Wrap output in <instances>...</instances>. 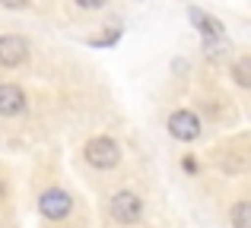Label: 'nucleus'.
<instances>
[{"label": "nucleus", "mask_w": 251, "mask_h": 228, "mask_svg": "<svg viewBox=\"0 0 251 228\" xmlns=\"http://www.w3.org/2000/svg\"><path fill=\"white\" fill-rule=\"evenodd\" d=\"M86 162H89L92 168H115L118 162H121V149H118L115 140H108V136H96V140L86 143Z\"/></svg>", "instance_id": "nucleus-1"}, {"label": "nucleus", "mask_w": 251, "mask_h": 228, "mask_svg": "<svg viewBox=\"0 0 251 228\" xmlns=\"http://www.w3.org/2000/svg\"><path fill=\"white\" fill-rule=\"evenodd\" d=\"M108 209H111V219H115V222H121V225H134L137 219H140V212H143V203H140V197H137V193H130V190H118L115 197H111Z\"/></svg>", "instance_id": "nucleus-2"}, {"label": "nucleus", "mask_w": 251, "mask_h": 228, "mask_svg": "<svg viewBox=\"0 0 251 228\" xmlns=\"http://www.w3.org/2000/svg\"><path fill=\"white\" fill-rule=\"evenodd\" d=\"M38 209H42V216L45 219H67L70 216V209H74V200H70V193H64V190H45L42 193V200H38Z\"/></svg>", "instance_id": "nucleus-3"}, {"label": "nucleus", "mask_w": 251, "mask_h": 228, "mask_svg": "<svg viewBox=\"0 0 251 228\" xmlns=\"http://www.w3.org/2000/svg\"><path fill=\"white\" fill-rule=\"evenodd\" d=\"M29 57V41L23 35H0V67H19Z\"/></svg>", "instance_id": "nucleus-4"}, {"label": "nucleus", "mask_w": 251, "mask_h": 228, "mask_svg": "<svg viewBox=\"0 0 251 228\" xmlns=\"http://www.w3.org/2000/svg\"><path fill=\"white\" fill-rule=\"evenodd\" d=\"M169 133L181 143H191L201 136V121H197L194 111H175L169 117Z\"/></svg>", "instance_id": "nucleus-5"}, {"label": "nucleus", "mask_w": 251, "mask_h": 228, "mask_svg": "<svg viewBox=\"0 0 251 228\" xmlns=\"http://www.w3.org/2000/svg\"><path fill=\"white\" fill-rule=\"evenodd\" d=\"M25 111V92L13 83H3L0 86V114L3 117H16Z\"/></svg>", "instance_id": "nucleus-6"}, {"label": "nucleus", "mask_w": 251, "mask_h": 228, "mask_svg": "<svg viewBox=\"0 0 251 228\" xmlns=\"http://www.w3.org/2000/svg\"><path fill=\"white\" fill-rule=\"evenodd\" d=\"M188 16H191V22H194L197 29H201L203 35H207V38H223V22H220V19L207 16L203 10H191Z\"/></svg>", "instance_id": "nucleus-7"}, {"label": "nucleus", "mask_w": 251, "mask_h": 228, "mask_svg": "<svg viewBox=\"0 0 251 228\" xmlns=\"http://www.w3.org/2000/svg\"><path fill=\"white\" fill-rule=\"evenodd\" d=\"M232 76H235V83H239V86L251 89V54L239 57V61L232 63Z\"/></svg>", "instance_id": "nucleus-8"}, {"label": "nucleus", "mask_w": 251, "mask_h": 228, "mask_svg": "<svg viewBox=\"0 0 251 228\" xmlns=\"http://www.w3.org/2000/svg\"><path fill=\"white\" fill-rule=\"evenodd\" d=\"M232 228H251V200H239L232 206Z\"/></svg>", "instance_id": "nucleus-9"}, {"label": "nucleus", "mask_w": 251, "mask_h": 228, "mask_svg": "<svg viewBox=\"0 0 251 228\" xmlns=\"http://www.w3.org/2000/svg\"><path fill=\"white\" fill-rule=\"evenodd\" d=\"M121 38V29H111V32H105L102 38H92V44H111V41H118Z\"/></svg>", "instance_id": "nucleus-10"}, {"label": "nucleus", "mask_w": 251, "mask_h": 228, "mask_svg": "<svg viewBox=\"0 0 251 228\" xmlns=\"http://www.w3.org/2000/svg\"><path fill=\"white\" fill-rule=\"evenodd\" d=\"M207 57H210V61H220V44H216V38H207Z\"/></svg>", "instance_id": "nucleus-11"}, {"label": "nucleus", "mask_w": 251, "mask_h": 228, "mask_svg": "<svg viewBox=\"0 0 251 228\" xmlns=\"http://www.w3.org/2000/svg\"><path fill=\"white\" fill-rule=\"evenodd\" d=\"M76 6H83V10H99V6H105V0H76Z\"/></svg>", "instance_id": "nucleus-12"}, {"label": "nucleus", "mask_w": 251, "mask_h": 228, "mask_svg": "<svg viewBox=\"0 0 251 228\" xmlns=\"http://www.w3.org/2000/svg\"><path fill=\"white\" fill-rule=\"evenodd\" d=\"M0 3H3L6 10H23V6L29 3V0H0Z\"/></svg>", "instance_id": "nucleus-13"}]
</instances>
